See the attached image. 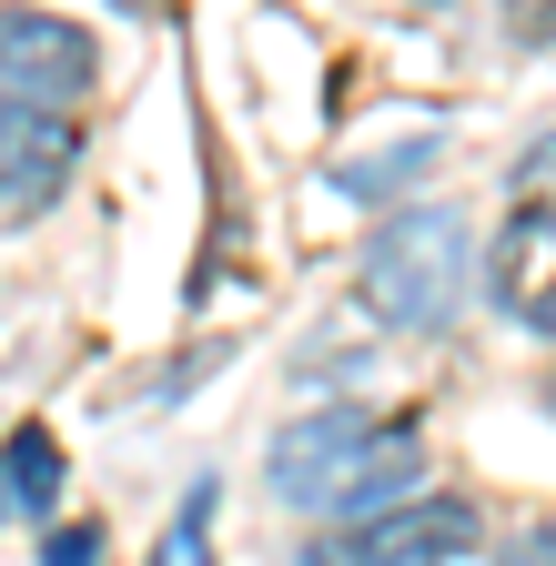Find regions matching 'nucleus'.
Here are the masks:
<instances>
[{"label":"nucleus","instance_id":"nucleus-8","mask_svg":"<svg viewBox=\"0 0 556 566\" xmlns=\"http://www.w3.org/2000/svg\"><path fill=\"white\" fill-rule=\"evenodd\" d=\"M41 566H102V526H61L41 546Z\"/></svg>","mask_w":556,"mask_h":566},{"label":"nucleus","instance_id":"nucleus-13","mask_svg":"<svg viewBox=\"0 0 556 566\" xmlns=\"http://www.w3.org/2000/svg\"><path fill=\"white\" fill-rule=\"evenodd\" d=\"M112 11H132V21H153V11H172V0H112Z\"/></svg>","mask_w":556,"mask_h":566},{"label":"nucleus","instance_id":"nucleus-11","mask_svg":"<svg viewBox=\"0 0 556 566\" xmlns=\"http://www.w3.org/2000/svg\"><path fill=\"white\" fill-rule=\"evenodd\" d=\"M506 31L516 41H556V0H506Z\"/></svg>","mask_w":556,"mask_h":566},{"label":"nucleus","instance_id":"nucleus-2","mask_svg":"<svg viewBox=\"0 0 556 566\" xmlns=\"http://www.w3.org/2000/svg\"><path fill=\"white\" fill-rule=\"evenodd\" d=\"M465 273H475V253H465V223H455V212H395V223L375 233V253H365V304L385 324H415V334H426V324L455 314Z\"/></svg>","mask_w":556,"mask_h":566},{"label":"nucleus","instance_id":"nucleus-5","mask_svg":"<svg viewBox=\"0 0 556 566\" xmlns=\"http://www.w3.org/2000/svg\"><path fill=\"white\" fill-rule=\"evenodd\" d=\"M82 163V132L72 112H31V102H0V223H31V212L61 202Z\"/></svg>","mask_w":556,"mask_h":566},{"label":"nucleus","instance_id":"nucleus-14","mask_svg":"<svg viewBox=\"0 0 556 566\" xmlns=\"http://www.w3.org/2000/svg\"><path fill=\"white\" fill-rule=\"evenodd\" d=\"M0 516H11V475H0Z\"/></svg>","mask_w":556,"mask_h":566},{"label":"nucleus","instance_id":"nucleus-10","mask_svg":"<svg viewBox=\"0 0 556 566\" xmlns=\"http://www.w3.org/2000/svg\"><path fill=\"white\" fill-rule=\"evenodd\" d=\"M496 566H556V516H536L526 536H506V556Z\"/></svg>","mask_w":556,"mask_h":566},{"label":"nucleus","instance_id":"nucleus-15","mask_svg":"<svg viewBox=\"0 0 556 566\" xmlns=\"http://www.w3.org/2000/svg\"><path fill=\"white\" fill-rule=\"evenodd\" d=\"M546 415H556V385H546Z\"/></svg>","mask_w":556,"mask_h":566},{"label":"nucleus","instance_id":"nucleus-12","mask_svg":"<svg viewBox=\"0 0 556 566\" xmlns=\"http://www.w3.org/2000/svg\"><path fill=\"white\" fill-rule=\"evenodd\" d=\"M304 566H395V556H375V546H365V536H334V546H314V556H304Z\"/></svg>","mask_w":556,"mask_h":566},{"label":"nucleus","instance_id":"nucleus-6","mask_svg":"<svg viewBox=\"0 0 556 566\" xmlns=\"http://www.w3.org/2000/svg\"><path fill=\"white\" fill-rule=\"evenodd\" d=\"M355 536L395 566H455V556H475V506L465 495H405V506L365 516Z\"/></svg>","mask_w":556,"mask_h":566},{"label":"nucleus","instance_id":"nucleus-7","mask_svg":"<svg viewBox=\"0 0 556 566\" xmlns=\"http://www.w3.org/2000/svg\"><path fill=\"white\" fill-rule=\"evenodd\" d=\"M0 475H11V506H61V446H51V424H11Z\"/></svg>","mask_w":556,"mask_h":566},{"label":"nucleus","instance_id":"nucleus-9","mask_svg":"<svg viewBox=\"0 0 556 566\" xmlns=\"http://www.w3.org/2000/svg\"><path fill=\"white\" fill-rule=\"evenodd\" d=\"M516 192H526V202H556V132H546L536 153L516 163Z\"/></svg>","mask_w":556,"mask_h":566},{"label":"nucleus","instance_id":"nucleus-1","mask_svg":"<svg viewBox=\"0 0 556 566\" xmlns=\"http://www.w3.org/2000/svg\"><path fill=\"white\" fill-rule=\"evenodd\" d=\"M273 495L284 506H314V516H385L426 485V436L415 415H365V405H314L273 436Z\"/></svg>","mask_w":556,"mask_h":566},{"label":"nucleus","instance_id":"nucleus-3","mask_svg":"<svg viewBox=\"0 0 556 566\" xmlns=\"http://www.w3.org/2000/svg\"><path fill=\"white\" fill-rule=\"evenodd\" d=\"M92 31H72L61 11H31V0H0V102H31V112H82L92 92Z\"/></svg>","mask_w":556,"mask_h":566},{"label":"nucleus","instance_id":"nucleus-4","mask_svg":"<svg viewBox=\"0 0 556 566\" xmlns=\"http://www.w3.org/2000/svg\"><path fill=\"white\" fill-rule=\"evenodd\" d=\"M485 294L506 304V324L556 344V202H516L496 223V243H485Z\"/></svg>","mask_w":556,"mask_h":566}]
</instances>
